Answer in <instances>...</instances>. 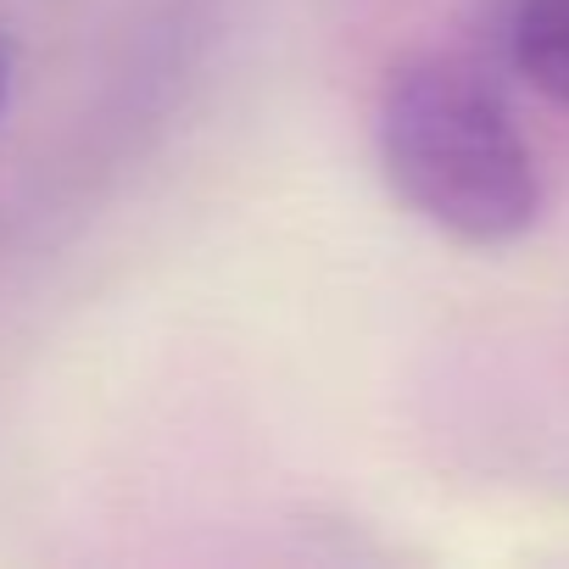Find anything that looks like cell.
Here are the masks:
<instances>
[{
  "mask_svg": "<svg viewBox=\"0 0 569 569\" xmlns=\"http://www.w3.org/2000/svg\"><path fill=\"white\" fill-rule=\"evenodd\" d=\"M480 51L530 96L569 112V0H491Z\"/></svg>",
  "mask_w": 569,
  "mask_h": 569,
  "instance_id": "2",
  "label": "cell"
},
{
  "mask_svg": "<svg viewBox=\"0 0 569 569\" xmlns=\"http://www.w3.org/2000/svg\"><path fill=\"white\" fill-rule=\"evenodd\" d=\"M7 96H12V51L0 40V112H7Z\"/></svg>",
  "mask_w": 569,
  "mask_h": 569,
  "instance_id": "3",
  "label": "cell"
},
{
  "mask_svg": "<svg viewBox=\"0 0 569 569\" xmlns=\"http://www.w3.org/2000/svg\"><path fill=\"white\" fill-rule=\"evenodd\" d=\"M486 51L402 57L375 101L380 173L436 234L497 251L541 223V168Z\"/></svg>",
  "mask_w": 569,
  "mask_h": 569,
  "instance_id": "1",
  "label": "cell"
}]
</instances>
